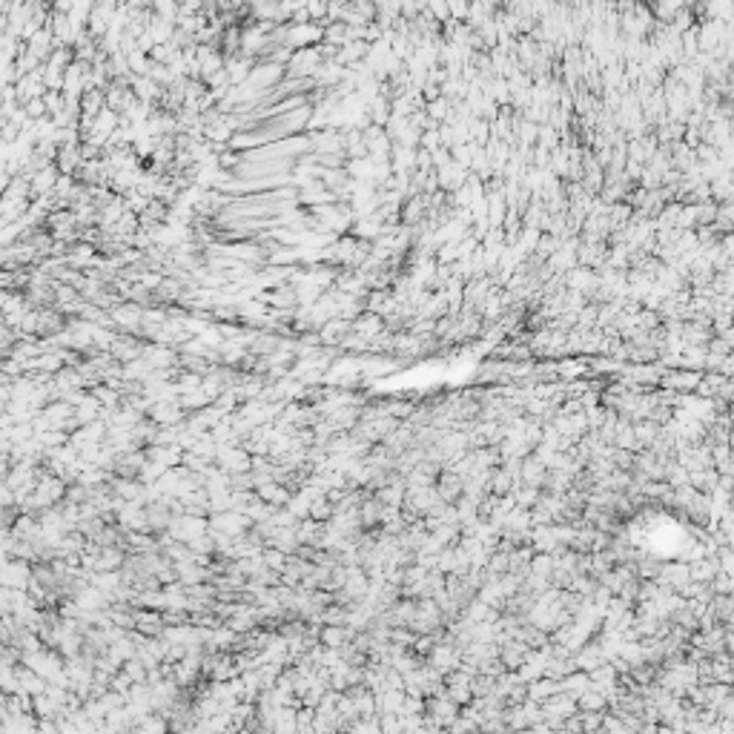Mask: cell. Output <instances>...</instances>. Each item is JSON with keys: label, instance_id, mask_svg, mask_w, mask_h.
Instances as JSON below:
<instances>
[{"label": "cell", "instance_id": "obj_1", "mask_svg": "<svg viewBox=\"0 0 734 734\" xmlns=\"http://www.w3.org/2000/svg\"><path fill=\"white\" fill-rule=\"evenodd\" d=\"M385 330V324H382V316H376V313H362L358 316L356 321H353V333H358V336H365V339H376L379 333Z\"/></svg>", "mask_w": 734, "mask_h": 734}, {"label": "cell", "instance_id": "obj_2", "mask_svg": "<svg viewBox=\"0 0 734 734\" xmlns=\"http://www.w3.org/2000/svg\"><path fill=\"white\" fill-rule=\"evenodd\" d=\"M221 465L227 470H250L253 468V462L247 459L244 450H221Z\"/></svg>", "mask_w": 734, "mask_h": 734}, {"label": "cell", "instance_id": "obj_3", "mask_svg": "<svg viewBox=\"0 0 734 734\" xmlns=\"http://www.w3.org/2000/svg\"><path fill=\"white\" fill-rule=\"evenodd\" d=\"M345 637H347L345 628H328V631H324V643H328V645H339Z\"/></svg>", "mask_w": 734, "mask_h": 734}]
</instances>
